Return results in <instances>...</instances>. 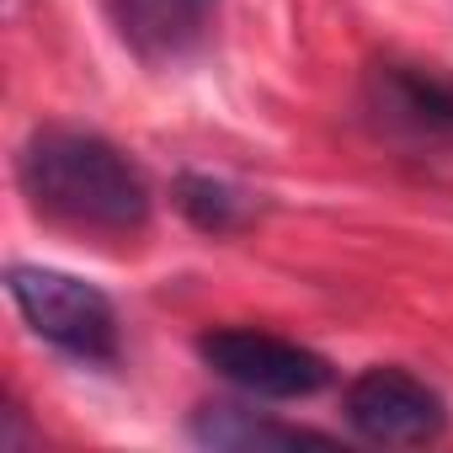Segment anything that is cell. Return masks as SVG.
Segmentation results:
<instances>
[{
    "mask_svg": "<svg viewBox=\"0 0 453 453\" xmlns=\"http://www.w3.org/2000/svg\"><path fill=\"white\" fill-rule=\"evenodd\" d=\"M171 197H176V213L192 224V230L213 235V241L241 235V230L257 224V197L246 187H235V181H224V176H208V171H181Z\"/></svg>",
    "mask_w": 453,
    "mask_h": 453,
    "instance_id": "obj_8",
    "label": "cell"
},
{
    "mask_svg": "<svg viewBox=\"0 0 453 453\" xmlns=\"http://www.w3.org/2000/svg\"><path fill=\"white\" fill-rule=\"evenodd\" d=\"M203 368H213L230 389L251 400H315L320 389L336 384L331 357H320L304 342L251 331V326H208L197 336Z\"/></svg>",
    "mask_w": 453,
    "mask_h": 453,
    "instance_id": "obj_3",
    "label": "cell"
},
{
    "mask_svg": "<svg viewBox=\"0 0 453 453\" xmlns=\"http://www.w3.org/2000/svg\"><path fill=\"white\" fill-rule=\"evenodd\" d=\"M6 294L17 304V315L27 320V331L54 347L59 357L81 363V368H118L123 357V326H118V304L59 267H38V262H12L6 267Z\"/></svg>",
    "mask_w": 453,
    "mask_h": 453,
    "instance_id": "obj_2",
    "label": "cell"
},
{
    "mask_svg": "<svg viewBox=\"0 0 453 453\" xmlns=\"http://www.w3.org/2000/svg\"><path fill=\"white\" fill-rule=\"evenodd\" d=\"M219 17V0H107V22L139 65L192 59Z\"/></svg>",
    "mask_w": 453,
    "mask_h": 453,
    "instance_id": "obj_6",
    "label": "cell"
},
{
    "mask_svg": "<svg viewBox=\"0 0 453 453\" xmlns=\"http://www.w3.org/2000/svg\"><path fill=\"white\" fill-rule=\"evenodd\" d=\"M368 118L411 144H453V75L426 65H373L368 70Z\"/></svg>",
    "mask_w": 453,
    "mask_h": 453,
    "instance_id": "obj_5",
    "label": "cell"
},
{
    "mask_svg": "<svg viewBox=\"0 0 453 453\" xmlns=\"http://www.w3.org/2000/svg\"><path fill=\"white\" fill-rule=\"evenodd\" d=\"M192 442L197 448H219V453H288V448H336L331 432H315V426H294V421H278V416H262L251 405H235V400H208L192 411L187 421Z\"/></svg>",
    "mask_w": 453,
    "mask_h": 453,
    "instance_id": "obj_7",
    "label": "cell"
},
{
    "mask_svg": "<svg viewBox=\"0 0 453 453\" xmlns=\"http://www.w3.org/2000/svg\"><path fill=\"white\" fill-rule=\"evenodd\" d=\"M17 181L38 219L96 241H134L155 213L144 171L112 139L75 123L33 128L17 155Z\"/></svg>",
    "mask_w": 453,
    "mask_h": 453,
    "instance_id": "obj_1",
    "label": "cell"
},
{
    "mask_svg": "<svg viewBox=\"0 0 453 453\" xmlns=\"http://www.w3.org/2000/svg\"><path fill=\"white\" fill-rule=\"evenodd\" d=\"M342 421L373 448H426L448 432V400L400 363H373L342 389Z\"/></svg>",
    "mask_w": 453,
    "mask_h": 453,
    "instance_id": "obj_4",
    "label": "cell"
}]
</instances>
